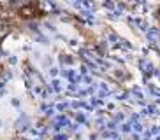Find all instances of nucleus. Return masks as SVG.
<instances>
[{
    "label": "nucleus",
    "mask_w": 160,
    "mask_h": 140,
    "mask_svg": "<svg viewBox=\"0 0 160 140\" xmlns=\"http://www.w3.org/2000/svg\"><path fill=\"white\" fill-rule=\"evenodd\" d=\"M2 72H4V67L0 65V75H2Z\"/></svg>",
    "instance_id": "f03ea898"
},
{
    "label": "nucleus",
    "mask_w": 160,
    "mask_h": 140,
    "mask_svg": "<svg viewBox=\"0 0 160 140\" xmlns=\"http://www.w3.org/2000/svg\"><path fill=\"white\" fill-rule=\"evenodd\" d=\"M41 11H39V7L35 4H27V5H21L18 9V16L21 19H33L37 18V16H41Z\"/></svg>",
    "instance_id": "f257e3e1"
},
{
    "label": "nucleus",
    "mask_w": 160,
    "mask_h": 140,
    "mask_svg": "<svg viewBox=\"0 0 160 140\" xmlns=\"http://www.w3.org/2000/svg\"><path fill=\"white\" fill-rule=\"evenodd\" d=\"M2 12H4V7H2V5H0V14H2Z\"/></svg>",
    "instance_id": "7ed1b4c3"
},
{
    "label": "nucleus",
    "mask_w": 160,
    "mask_h": 140,
    "mask_svg": "<svg viewBox=\"0 0 160 140\" xmlns=\"http://www.w3.org/2000/svg\"><path fill=\"white\" fill-rule=\"evenodd\" d=\"M158 14H160V11H158Z\"/></svg>",
    "instance_id": "20e7f679"
}]
</instances>
